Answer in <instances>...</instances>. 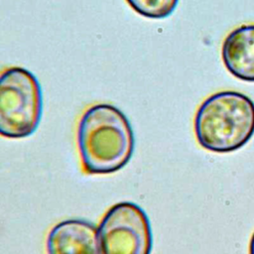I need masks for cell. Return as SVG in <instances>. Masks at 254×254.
I'll use <instances>...</instances> for the list:
<instances>
[{
  "label": "cell",
  "instance_id": "8992f818",
  "mask_svg": "<svg viewBox=\"0 0 254 254\" xmlns=\"http://www.w3.org/2000/svg\"><path fill=\"white\" fill-rule=\"evenodd\" d=\"M222 62L227 70L245 81H254V24L239 26L224 39Z\"/></svg>",
  "mask_w": 254,
  "mask_h": 254
},
{
  "label": "cell",
  "instance_id": "5b68a950",
  "mask_svg": "<svg viewBox=\"0 0 254 254\" xmlns=\"http://www.w3.org/2000/svg\"><path fill=\"white\" fill-rule=\"evenodd\" d=\"M48 254H99L97 228L79 219L55 225L47 238Z\"/></svg>",
  "mask_w": 254,
  "mask_h": 254
},
{
  "label": "cell",
  "instance_id": "3957f363",
  "mask_svg": "<svg viewBox=\"0 0 254 254\" xmlns=\"http://www.w3.org/2000/svg\"><path fill=\"white\" fill-rule=\"evenodd\" d=\"M42 111L41 85L30 70L11 66L0 73V136L19 139L32 135Z\"/></svg>",
  "mask_w": 254,
  "mask_h": 254
},
{
  "label": "cell",
  "instance_id": "7a4b0ae2",
  "mask_svg": "<svg viewBox=\"0 0 254 254\" xmlns=\"http://www.w3.org/2000/svg\"><path fill=\"white\" fill-rule=\"evenodd\" d=\"M193 126L203 149L215 153L236 151L254 135V102L238 91L216 92L200 104Z\"/></svg>",
  "mask_w": 254,
  "mask_h": 254
},
{
  "label": "cell",
  "instance_id": "277c9868",
  "mask_svg": "<svg viewBox=\"0 0 254 254\" xmlns=\"http://www.w3.org/2000/svg\"><path fill=\"white\" fill-rule=\"evenodd\" d=\"M99 254H151L149 218L137 204L123 201L104 214L97 228Z\"/></svg>",
  "mask_w": 254,
  "mask_h": 254
},
{
  "label": "cell",
  "instance_id": "6da1fadb",
  "mask_svg": "<svg viewBox=\"0 0 254 254\" xmlns=\"http://www.w3.org/2000/svg\"><path fill=\"white\" fill-rule=\"evenodd\" d=\"M134 145L132 127L115 106L95 104L81 116L77 147L85 173L105 175L122 169L130 161Z\"/></svg>",
  "mask_w": 254,
  "mask_h": 254
},
{
  "label": "cell",
  "instance_id": "52a82bcc",
  "mask_svg": "<svg viewBox=\"0 0 254 254\" xmlns=\"http://www.w3.org/2000/svg\"><path fill=\"white\" fill-rule=\"evenodd\" d=\"M126 2L141 16L161 19L174 12L179 0H126Z\"/></svg>",
  "mask_w": 254,
  "mask_h": 254
},
{
  "label": "cell",
  "instance_id": "ba28073f",
  "mask_svg": "<svg viewBox=\"0 0 254 254\" xmlns=\"http://www.w3.org/2000/svg\"><path fill=\"white\" fill-rule=\"evenodd\" d=\"M249 254H254V233L252 234L250 244H249Z\"/></svg>",
  "mask_w": 254,
  "mask_h": 254
}]
</instances>
